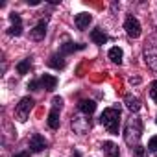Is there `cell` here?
Wrapping results in <instances>:
<instances>
[{
  "label": "cell",
  "mask_w": 157,
  "mask_h": 157,
  "mask_svg": "<svg viewBox=\"0 0 157 157\" xmlns=\"http://www.w3.org/2000/svg\"><path fill=\"white\" fill-rule=\"evenodd\" d=\"M100 122L111 135H118V122H120V107H107L100 115Z\"/></svg>",
  "instance_id": "cell-2"
},
{
  "label": "cell",
  "mask_w": 157,
  "mask_h": 157,
  "mask_svg": "<svg viewBox=\"0 0 157 157\" xmlns=\"http://www.w3.org/2000/svg\"><path fill=\"white\" fill-rule=\"evenodd\" d=\"M28 4H32V6H37V4H39V0H28Z\"/></svg>",
  "instance_id": "cell-27"
},
{
  "label": "cell",
  "mask_w": 157,
  "mask_h": 157,
  "mask_svg": "<svg viewBox=\"0 0 157 157\" xmlns=\"http://www.w3.org/2000/svg\"><path fill=\"white\" fill-rule=\"evenodd\" d=\"M140 135H142V122H140V118L131 117V118L126 122V128H124V140H126V144H129V146H139Z\"/></svg>",
  "instance_id": "cell-1"
},
{
  "label": "cell",
  "mask_w": 157,
  "mask_h": 157,
  "mask_svg": "<svg viewBox=\"0 0 157 157\" xmlns=\"http://www.w3.org/2000/svg\"><path fill=\"white\" fill-rule=\"evenodd\" d=\"M124 30H126V33H128L129 37L137 39V37L140 35V22H139L135 17H128L126 22H124Z\"/></svg>",
  "instance_id": "cell-4"
},
{
  "label": "cell",
  "mask_w": 157,
  "mask_h": 157,
  "mask_svg": "<svg viewBox=\"0 0 157 157\" xmlns=\"http://www.w3.org/2000/svg\"><path fill=\"white\" fill-rule=\"evenodd\" d=\"M32 107H33V100H32L30 96L21 98V102L17 104V109H15V117H17L21 122H26V120H28V115H30V111H32Z\"/></svg>",
  "instance_id": "cell-3"
},
{
  "label": "cell",
  "mask_w": 157,
  "mask_h": 157,
  "mask_svg": "<svg viewBox=\"0 0 157 157\" xmlns=\"http://www.w3.org/2000/svg\"><path fill=\"white\" fill-rule=\"evenodd\" d=\"M78 109H80L83 115H93L94 109H96V104L93 100H82L80 104H78Z\"/></svg>",
  "instance_id": "cell-11"
},
{
  "label": "cell",
  "mask_w": 157,
  "mask_h": 157,
  "mask_svg": "<svg viewBox=\"0 0 157 157\" xmlns=\"http://www.w3.org/2000/svg\"><path fill=\"white\" fill-rule=\"evenodd\" d=\"M104 153H105V157H120V153H118V146L115 144V142H111V140H107V142H104Z\"/></svg>",
  "instance_id": "cell-12"
},
{
  "label": "cell",
  "mask_w": 157,
  "mask_h": 157,
  "mask_svg": "<svg viewBox=\"0 0 157 157\" xmlns=\"http://www.w3.org/2000/svg\"><path fill=\"white\" fill-rule=\"evenodd\" d=\"M109 59L113 61V63H122V50L118 48V46H113L111 50H109Z\"/></svg>",
  "instance_id": "cell-16"
},
{
  "label": "cell",
  "mask_w": 157,
  "mask_h": 157,
  "mask_svg": "<svg viewBox=\"0 0 157 157\" xmlns=\"http://www.w3.org/2000/svg\"><path fill=\"white\" fill-rule=\"evenodd\" d=\"M48 65H50L52 68H56V70H61V68H65V59H63L61 54H54V56L48 59Z\"/></svg>",
  "instance_id": "cell-14"
},
{
  "label": "cell",
  "mask_w": 157,
  "mask_h": 157,
  "mask_svg": "<svg viewBox=\"0 0 157 157\" xmlns=\"http://www.w3.org/2000/svg\"><path fill=\"white\" fill-rule=\"evenodd\" d=\"M28 70H30V57H28V59H22V61L17 65V72H19V74H26Z\"/></svg>",
  "instance_id": "cell-18"
},
{
  "label": "cell",
  "mask_w": 157,
  "mask_h": 157,
  "mask_svg": "<svg viewBox=\"0 0 157 157\" xmlns=\"http://www.w3.org/2000/svg\"><path fill=\"white\" fill-rule=\"evenodd\" d=\"M32 91H39V87H41V82H37V80H33V82H30V85H28Z\"/></svg>",
  "instance_id": "cell-25"
},
{
  "label": "cell",
  "mask_w": 157,
  "mask_h": 157,
  "mask_svg": "<svg viewBox=\"0 0 157 157\" xmlns=\"http://www.w3.org/2000/svg\"><path fill=\"white\" fill-rule=\"evenodd\" d=\"M52 105H54V109H61V105H63V98L56 96V98L52 100Z\"/></svg>",
  "instance_id": "cell-23"
},
{
  "label": "cell",
  "mask_w": 157,
  "mask_h": 157,
  "mask_svg": "<svg viewBox=\"0 0 157 157\" xmlns=\"http://www.w3.org/2000/svg\"><path fill=\"white\" fill-rule=\"evenodd\" d=\"M32 39L33 41H41V39H44V35H46V21H41L33 30H32Z\"/></svg>",
  "instance_id": "cell-8"
},
{
  "label": "cell",
  "mask_w": 157,
  "mask_h": 157,
  "mask_svg": "<svg viewBox=\"0 0 157 157\" xmlns=\"http://www.w3.org/2000/svg\"><path fill=\"white\" fill-rule=\"evenodd\" d=\"M91 21H93V17H91L89 13H78V15H76V26L80 28V30H85V28H89Z\"/></svg>",
  "instance_id": "cell-10"
},
{
  "label": "cell",
  "mask_w": 157,
  "mask_h": 157,
  "mask_svg": "<svg viewBox=\"0 0 157 157\" xmlns=\"http://www.w3.org/2000/svg\"><path fill=\"white\" fill-rule=\"evenodd\" d=\"M8 33H10V35H17V37H19V35L22 33V24H17V26H11V28L8 30Z\"/></svg>",
  "instance_id": "cell-19"
},
{
  "label": "cell",
  "mask_w": 157,
  "mask_h": 157,
  "mask_svg": "<svg viewBox=\"0 0 157 157\" xmlns=\"http://www.w3.org/2000/svg\"><path fill=\"white\" fill-rule=\"evenodd\" d=\"M150 96H151V100L157 104V82H153V83L150 85Z\"/></svg>",
  "instance_id": "cell-22"
},
{
  "label": "cell",
  "mask_w": 157,
  "mask_h": 157,
  "mask_svg": "<svg viewBox=\"0 0 157 157\" xmlns=\"http://www.w3.org/2000/svg\"><path fill=\"white\" fill-rule=\"evenodd\" d=\"M72 128H74V129H76L78 133H82V135H83V133H85V131H87V129L91 128V122H89L87 118H80V117H74V118H72Z\"/></svg>",
  "instance_id": "cell-7"
},
{
  "label": "cell",
  "mask_w": 157,
  "mask_h": 157,
  "mask_svg": "<svg viewBox=\"0 0 157 157\" xmlns=\"http://www.w3.org/2000/svg\"><path fill=\"white\" fill-rule=\"evenodd\" d=\"M155 122H157V118H155Z\"/></svg>",
  "instance_id": "cell-29"
},
{
  "label": "cell",
  "mask_w": 157,
  "mask_h": 157,
  "mask_svg": "<svg viewBox=\"0 0 157 157\" xmlns=\"http://www.w3.org/2000/svg\"><path fill=\"white\" fill-rule=\"evenodd\" d=\"M39 82H41V87H43L44 91H54V89L57 87V78L52 76V74H44Z\"/></svg>",
  "instance_id": "cell-6"
},
{
  "label": "cell",
  "mask_w": 157,
  "mask_h": 157,
  "mask_svg": "<svg viewBox=\"0 0 157 157\" xmlns=\"http://www.w3.org/2000/svg\"><path fill=\"white\" fill-rule=\"evenodd\" d=\"M10 21L13 22V26H17V24H22V22H21V17H19L17 13H11V15H10Z\"/></svg>",
  "instance_id": "cell-24"
},
{
  "label": "cell",
  "mask_w": 157,
  "mask_h": 157,
  "mask_svg": "<svg viewBox=\"0 0 157 157\" xmlns=\"http://www.w3.org/2000/svg\"><path fill=\"white\" fill-rule=\"evenodd\" d=\"M48 146V142H46V139L43 137V135H33L32 139H30V148H32V151H43L44 148Z\"/></svg>",
  "instance_id": "cell-5"
},
{
  "label": "cell",
  "mask_w": 157,
  "mask_h": 157,
  "mask_svg": "<svg viewBox=\"0 0 157 157\" xmlns=\"http://www.w3.org/2000/svg\"><path fill=\"white\" fill-rule=\"evenodd\" d=\"M82 48H85V46H83V44L67 43V44H63V46H61V56H63V54H70V52H74V50H82Z\"/></svg>",
  "instance_id": "cell-17"
},
{
  "label": "cell",
  "mask_w": 157,
  "mask_h": 157,
  "mask_svg": "<svg viewBox=\"0 0 157 157\" xmlns=\"http://www.w3.org/2000/svg\"><path fill=\"white\" fill-rule=\"evenodd\" d=\"M72 157H82V155H80V151H76V150H74V151H72Z\"/></svg>",
  "instance_id": "cell-28"
},
{
  "label": "cell",
  "mask_w": 157,
  "mask_h": 157,
  "mask_svg": "<svg viewBox=\"0 0 157 157\" xmlns=\"http://www.w3.org/2000/svg\"><path fill=\"white\" fill-rule=\"evenodd\" d=\"M133 157H146V150L142 146H135L133 148Z\"/></svg>",
  "instance_id": "cell-21"
},
{
  "label": "cell",
  "mask_w": 157,
  "mask_h": 157,
  "mask_svg": "<svg viewBox=\"0 0 157 157\" xmlns=\"http://www.w3.org/2000/svg\"><path fill=\"white\" fill-rule=\"evenodd\" d=\"M148 150H150V151H153V153H157V135H155V137H151V139L148 140Z\"/></svg>",
  "instance_id": "cell-20"
},
{
  "label": "cell",
  "mask_w": 157,
  "mask_h": 157,
  "mask_svg": "<svg viewBox=\"0 0 157 157\" xmlns=\"http://www.w3.org/2000/svg\"><path fill=\"white\" fill-rule=\"evenodd\" d=\"M48 126H50L52 129H57V128H59V111H57V109H52V111L48 113Z\"/></svg>",
  "instance_id": "cell-15"
},
{
  "label": "cell",
  "mask_w": 157,
  "mask_h": 157,
  "mask_svg": "<svg viewBox=\"0 0 157 157\" xmlns=\"http://www.w3.org/2000/svg\"><path fill=\"white\" fill-rule=\"evenodd\" d=\"M13 157H30V151H21V153H17Z\"/></svg>",
  "instance_id": "cell-26"
},
{
  "label": "cell",
  "mask_w": 157,
  "mask_h": 157,
  "mask_svg": "<svg viewBox=\"0 0 157 157\" xmlns=\"http://www.w3.org/2000/svg\"><path fill=\"white\" fill-rule=\"evenodd\" d=\"M91 39H93V43H96V44H105V43H107V35H105L104 30H100V28H96V30L91 32Z\"/></svg>",
  "instance_id": "cell-13"
},
{
  "label": "cell",
  "mask_w": 157,
  "mask_h": 157,
  "mask_svg": "<svg viewBox=\"0 0 157 157\" xmlns=\"http://www.w3.org/2000/svg\"><path fill=\"white\" fill-rule=\"evenodd\" d=\"M124 104H126V107H128L131 113H137V111L140 109V100H139L137 96H133V94H128V96L124 98Z\"/></svg>",
  "instance_id": "cell-9"
}]
</instances>
